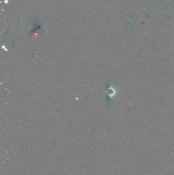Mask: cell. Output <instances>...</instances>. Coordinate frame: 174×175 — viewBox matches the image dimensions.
Returning a JSON list of instances; mask_svg holds the SVG:
<instances>
[{
  "label": "cell",
  "mask_w": 174,
  "mask_h": 175,
  "mask_svg": "<svg viewBox=\"0 0 174 175\" xmlns=\"http://www.w3.org/2000/svg\"><path fill=\"white\" fill-rule=\"evenodd\" d=\"M108 93H109V94L110 96H113L115 94V91H114V90L113 89H110L108 91Z\"/></svg>",
  "instance_id": "cell-1"
}]
</instances>
